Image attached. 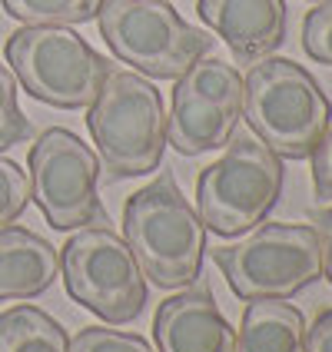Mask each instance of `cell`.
I'll use <instances>...</instances> for the list:
<instances>
[{
	"instance_id": "obj_6",
	"label": "cell",
	"mask_w": 332,
	"mask_h": 352,
	"mask_svg": "<svg viewBox=\"0 0 332 352\" xmlns=\"http://www.w3.org/2000/svg\"><path fill=\"white\" fill-rule=\"evenodd\" d=\"M97 23L110 54L153 80L183 77L213 50V37L190 27L166 0H103Z\"/></svg>"
},
{
	"instance_id": "obj_20",
	"label": "cell",
	"mask_w": 332,
	"mask_h": 352,
	"mask_svg": "<svg viewBox=\"0 0 332 352\" xmlns=\"http://www.w3.org/2000/svg\"><path fill=\"white\" fill-rule=\"evenodd\" d=\"M302 47L319 63L332 67V0H319L302 20Z\"/></svg>"
},
{
	"instance_id": "obj_3",
	"label": "cell",
	"mask_w": 332,
	"mask_h": 352,
	"mask_svg": "<svg viewBox=\"0 0 332 352\" xmlns=\"http://www.w3.org/2000/svg\"><path fill=\"white\" fill-rule=\"evenodd\" d=\"M100 170L110 176H146L166 150V113L159 90L133 70L107 74L87 113Z\"/></svg>"
},
{
	"instance_id": "obj_8",
	"label": "cell",
	"mask_w": 332,
	"mask_h": 352,
	"mask_svg": "<svg viewBox=\"0 0 332 352\" xmlns=\"http://www.w3.org/2000/svg\"><path fill=\"white\" fill-rule=\"evenodd\" d=\"M67 293L110 326L133 322L146 306V276L126 239L110 226H83L60 250Z\"/></svg>"
},
{
	"instance_id": "obj_17",
	"label": "cell",
	"mask_w": 332,
	"mask_h": 352,
	"mask_svg": "<svg viewBox=\"0 0 332 352\" xmlns=\"http://www.w3.org/2000/svg\"><path fill=\"white\" fill-rule=\"evenodd\" d=\"M30 140V120L20 113L17 103V77L7 63H0V153Z\"/></svg>"
},
{
	"instance_id": "obj_2",
	"label": "cell",
	"mask_w": 332,
	"mask_h": 352,
	"mask_svg": "<svg viewBox=\"0 0 332 352\" xmlns=\"http://www.w3.org/2000/svg\"><path fill=\"white\" fill-rule=\"evenodd\" d=\"M243 117L279 160H306L329 130L319 80L286 57H263L243 77Z\"/></svg>"
},
{
	"instance_id": "obj_15",
	"label": "cell",
	"mask_w": 332,
	"mask_h": 352,
	"mask_svg": "<svg viewBox=\"0 0 332 352\" xmlns=\"http://www.w3.org/2000/svg\"><path fill=\"white\" fill-rule=\"evenodd\" d=\"M0 352H70V336L54 316L27 302L0 313Z\"/></svg>"
},
{
	"instance_id": "obj_5",
	"label": "cell",
	"mask_w": 332,
	"mask_h": 352,
	"mask_svg": "<svg viewBox=\"0 0 332 352\" xmlns=\"http://www.w3.org/2000/svg\"><path fill=\"white\" fill-rule=\"evenodd\" d=\"M213 263L239 299H293L322 279V243L316 226L259 223L233 246H216Z\"/></svg>"
},
{
	"instance_id": "obj_14",
	"label": "cell",
	"mask_w": 332,
	"mask_h": 352,
	"mask_svg": "<svg viewBox=\"0 0 332 352\" xmlns=\"http://www.w3.org/2000/svg\"><path fill=\"white\" fill-rule=\"evenodd\" d=\"M236 352H309L306 319L286 299H250L236 333Z\"/></svg>"
},
{
	"instance_id": "obj_11",
	"label": "cell",
	"mask_w": 332,
	"mask_h": 352,
	"mask_svg": "<svg viewBox=\"0 0 332 352\" xmlns=\"http://www.w3.org/2000/svg\"><path fill=\"white\" fill-rule=\"evenodd\" d=\"M157 352H236V329L206 286L159 302L153 316Z\"/></svg>"
},
{
	"instance_id": "obj_18",
	"label": "cell",
	"mask_w": 332,
	"mask_h": 352,
	"mask_svg": "<svg viewBox=\"0 0 332 352\" xmlns=\"http://www.w3.org/2000/svg\"><path fill=\"white\" fill-rule=\"evenodd\" d=\"M70 352H157L143 336L107 329V326H90L80 329L70 339Z\"/></svg>"
},
{
	"instance_id": "obj_16",
	"label": "cell",
	"mask_w": 332,
	"mask_h": 352,
	"mask_svg": "<svg viewBox=\"0 0 332 352\" xmlns=\"http://www.w3.org/2000/svg\"><path fill=\"white\" fill-rule=\"evenodd\" d=\"M23 27H74L100 14L103 0H0Z\"/></svg>"
},
{
	"instance_id": "obj_10",
	"label": "cell",
	"mask_w": 332,
	"mask_h": 352,
	"mask_svg": "<svg viewBox=\"0 0 332 352\" xmlns=\"http://www.w3.org/2000/svg\"><path fill=\"white\" fill-rule=\"evenodd\" d=\"M243 117V77L233 63L199 57L176 77L173 110L166 117V143L179 157H203L226 146Z\"/></svg>"
},
{
	"instance_id": "obj_21",
	"label": "cell",
	"mask_w": 332,
	"mask_h": 352,
	"mask_svg": "<svg viewBox=\"0 0 332 352\" xmlns=\"http://www.w3.org/2000/svg\"><path fill=\"white\" fill-rule=\"evenodd\" d=\"M313 157V186L319 199H332V130H326V137L316 143Z\"/></svg>"
},
{
	"instance_id": "obj_1",
	"label": "cell",
	"mask_w": 332,
	"mask_h": 352,
	"mask_svg": "<svg viewBox=\"0 0 332 352\" xmlns=\"http://www.w3.org/2000/svg\"><path fill=\"white\" fill-rule=\"evenodd\" d=\"M123 239L137 256L143 276H150L159 289H183L199 276L206 226L170 170L126 199Z\"/></svg>"
},
{
	"instance_id": "obj_4",
	"label": "cell",
	"mask_w": 332,
	"mask_h": 352,
	"mask_svg": "<svg viewBox=\"0 0 332 352\" xmlns=\"http://www.w3.org/2000/svg\"><path fill=\"white\" fill-rule=\"evenodd\" d=\"M283 160L253 133L230 137L223 157L196 179V213L216 236H243L273 213L283 193Z\"/></svg>"
},
{
	"instance_id": "obj_13",
	"label": "cell",
	"mask_w": 332,
	"mask_h": 352,
	"mask_svg": "<svg viewBox=\"0 0 332 352\" xmlns=\"http://www.w3.org/2000/svg\"><path fill=\"white\" fill-rule=\"evenodd\" d=\"M60 276L54 243L23 226H0V302L34 299L47 293Z\"/></svg>"
},
{
	"instance_id": "obj_23",
	"label": "cell",
	"mask_w": 332,
	"mask_h": 352,
	"mask_svg": "<svg viewBox=\"0 0 332 352\" xmlns=\"http://www.w3.org/2000/svg\"><path fill=\"white\" fill-rule=\"evenodd\" d=\"M316 233H319V243H322V276L332 283V206L329 210H319L313 216Z\"/></svg>"
},
{
	"instance_id": "obj_22",
	"label": "cell",
	"mask_w": 332,
	"mask_h": 352,
	"mask_svg": "<svg viewBox=\"0 0 332 352\" xmlns=\"http://www.w3.org/2000/svg\"><path fill=\"white\" fill-rule=\"evenodd\" d=\"M306 349L332 352V309H322L313 326H306Z\"/></svg>"
},
{
	"instance_id": "obj_9",
	"label": "cell",
	"mask_w": 332,
	"mask_h": 352,
	"mask_svg": "<svg viewBox=\"0 0 332 352\" xmlns=\"http://www.w3.org/2000/svg\"><path fill=\"white\" fill-rule=\"evenodd\" d=\"M27 166L30 199L54 230L110 226V216L97 196L100 160L77 133L63 126L43 130L30 146Z\"/></svg>"
},
{
	"instance_id": "obj_7",
	"label": "cell",
	"mask_w": 332,
	"mask_h": 352,
	"mask_svg": "<svg viewBox=\"0 0 332 352\" xmlns=\"http://www.w3.org/2000/svg\"><path fill=\"white\" fill-rule=\"evenodd\" d=\"M3 54L20 87L57 110L90 107L110 74L107 60L70 27H20Z\"/></svg>"
},
{
	"instance_id": "obj_12",
	"label": "cell",
	"mask_w": 332,
	"mask_h": 352,
	"mask_svg": "<svg viewBox=\"0 0 332 352\" xmlns=\"http://www.w3.org/2000/svg\"><path fill=\"white\" fill-rule=\"evenodd\" d=\"M199 20L239 60H263L286 40L283 0H199Z\"/></svg>"
},
{
	"instance_id": "obj_19",
	"label": "cell",
	"mask_w": 332,
	"mask_h": 352,
	"mask_svg": "<svg viewBox=\"0 0 332 352\" xmlns=\"http://www.w3.org/2000/svg\"><path fill=\"white\" fill-rule=\"evenodd\" d=\"M30 203V179L14 160L0 157V226L17 223Z\"/></svg>"
}]
</instances>
